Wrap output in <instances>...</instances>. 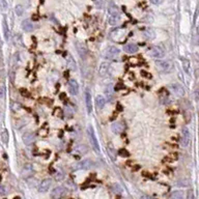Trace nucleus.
<instances>
[{
	"label": "nucleus",
	"instance_id": "obj_4",
	"mask_svg": "<svg viewBox=\"0 0 199 199\" xmlns=\"http://www.w3.org/2000/svg\"><path fill=\"white\" fill-rule=\"evenodd\" d=\"M147 54H148V56H150L151 58L161 59L165 56L166 53H165V50L162 48V47L157 46V47H153V48L147 52Z\"/></svg>",
	"mask_w": 199,
	"mask_h": 199
},
{
	"label": "nucleus",
	"instance_id": "obj_1",
	"mask_svg": "<svg viewBox=\"0 0 199 199\" xmlns=\"http://www.w3.org/2000/svg\"><path fill=\"white\" fill-rule=\"evenodd\" d=\"M87 135H88V138H89L90 144H91L92 148H93L94 151H96V153H100V146H98V139H96L93 128H92L91 125H89L87 127Z\"/></svg>",
	"mask_w": 199,
	"mask_h": 199
},
{
	"label": "nucleus",
	"instance_id": "obj_28",
	"mask_svg": "<svg viewBox=\"0 0 199 199\" xmlns=\"http://www.w3.org/2000/svg\"><path fill=\"white\" fill-rule=\"evenodd\" d=\"M118 155H121V157H129L130 153H128V151L126 150V149H121V150L118 151Z\"/></svg>",
	"mask_w": 199,
	"mask_h": 199
},
{
	"label": "nucleus",
	"instance_id": "obj_15",
	"mask_svg": "<svg viewBox=\"0 0 199 199\" xmlns=\"http://www.w3.org/2000/svg\"><path fill=\"white\" fill-rule=\"evenodd\" d=\"M123 50L128 54H134V53H136L138 51V46L136 44H134V43H129V44L123 46Z\"/></svg>",
	"mask_w": 199,
	"mask_h": 199
},
{
	"label": "nucleus",
	"instance_id": "obj_37",
	"mask_svg": "<svg viewBox=\"0 0 199 199\" xmlns=\"http://www.w3.org/2000/svg\"><path fill=\"white\" fill-rule=\"evenodd\" d=\"M130 62H131V63H137V59H136V58H131Z\"/></svg>",
	"mask_w": 199,
	"mask_h": 199
},
{
	"label": "nucleus",
	"instance_id": "obj_25",
	"mask_svg": "<svg viewBox=\"0 0 199 199\" xmlns=\"http://www.w3.org/2000/svg\"><path fill=\"white\" fill-rule=\"evenodd\" d=\"M76 150L78 151V153H80L82 155V153H87V146L86 145H79L78 147L76 148Z\"/></svg>",
	"mask_w": 199,
	"mask_h": 199
},
{
	"label": "nucleus",
	"instance_id": "obj_19",
	"mask_svg": "<svg viewBox=\"0 0 199 199\" xmlns=\"http://www.w3.org/2000/svg\"><path fill=\"white\" fill-rule=\"evenodd\" d=\"M96 107L100 108V109H103L104 106L106 104V98H104L103 96H98L96 98Z\"/></svg>",
	"mask_w": 199,
	"mask_h": 199
},
{
	"label": "nucleus",
	"instance_id": "obj_11",
	"mask_svg": "<svg viewBox=\"0 0 199 199\" xmlns=\"http://www.w3.org/2000/svg\"><path fill=\"white\" fill-rule=\"evenodd\" d=\"M68 90H70L71 93L74 94V96L78 94V92H79V84H78V82H77L76 80L72 79V80H70V81H68Z\"/></svg>",
	"mask_w": 199,
	"mask_h": 199
},
{
	"label": "nucleus",
	"instance_id": "obj_10",
	"mask_svg": "<svg viewBox=\"0 0 199 199\" xmlns=\"http://www.w3.org/2000/svg\"><path fill=\"white\" fill-rule=\"evenodd\" d=\"M51 185H52V180H51L50 178H46V180H44L42 183H41V185H39V192H41V193L47 192V191L50 189Z\"/></svg>",
	"mask_w": 199,
	"mask_h": 199
},
{
	"label": "nucleus",
	"instance_id": "obj_14",
	"mask_svg": "<svg viewBox=\"0 0 199 199\" xmlns=\"http://www.w3.org/2000/svg\"><path fill=\"white\" fill-rule=\"evenodd\" d=\"M111 130L114 134H121L123 132V130H125V126H123V123H118V121H116V123H112Z\"/></svg>",
	"mask_w": 199,
	"mask_h": 199
},
{
	"label": "nucleus",
	"instance_id": "obj_34",
	"mask_svg": "<svg viewBox=\"0 0 199 199\" xmlns=\"http://www.w3.org/2000/svg\"><path fill=\"white\" fill-rule=\"evenodd\" d=\"M163 1H164V0H150V2L153 3V4H155V5L161 4V3H162Z\"/></svg>",
	"mask_w": 199,
	"mask_h": 199
},
{
	"label": "nucleus",
	"instance_id": "obj_27",
	"mask_svg": "<svg viewBox=\"0 0 199 199\" xmlns=\"http://www.w3.org/2000/svg\"><path fill=\"white\" fill-rule=\"evenodd\" d=\"M112 189H113V191L115 193H121V191H123V189H121V187L119 186L118 184H114L113 186H112Z\"/></svg>",
	"mask_w": 199,
	"mask_h": 199
},
{
	"label": "nucleus",
	"instance_id": "obj_6",
	"mask_svg": "<svg viewBox=\"0 0 199 199\" xmlns=\"http://www.w3.org/2000/svg\"><path fill=\"white\" fill-rule=\"evenodd\" d=\"M191 140V133L188 128H183L182 130V139H180V145L183 147H187Z\"/></svg>",
	"mask_w": 199,
	"mask_h": 199
},
{
	"label": "nucleus",
	"instance_id": "obj_31",
	"mask_svg": "<svg viewBox=\"0 0 199 199\" xmlns=\"http://www.w3.org/2000/svg\"><path fill=\"white\" fill-rule=\"evenodd\" d=\"M66 116H68V117H72V116H73V111L71 110L70 107L66 108Z\"/></svg>",
	"mask_w": 199,
	"mask_h": 199
},
{
	"label": "nucleus",
	"instance_id": "obj_2",
	"mask_svg": "<svg viewBox=\"0 0 199 199\" xmlns=\"http://www.w3.org/2000/svg\"><path fill=\"white\" fill-rule=\"evenodd\" d=\"M155 66L159 71L163 73H168L172 70V62L170 60H163V59H158L155 60Z\"/></svg>",
	"mask_w": 199,
	"mask_h": 199
},
{
	"label": "nucleus",
	"instance_id": "obj_12",
	"mask_svg": "<svg viewBox=\"0 0 199 199\" xmlns=\"http://www.w3.org/2000/svg\"><path fill=\"white\" fill-rule=\"evenodd\" d=\"M109 68H110V64L108 63L107 61L102 62L101 66H100V68H98V75L101 77L107 76L108 72H109Z\"/></svg>",
	"mask_w": 199,
	"mask_h": 199
},
{
	"label": "nucleus",
	"instance_id": "obj_13",
	"mask_svg": "<svg viewBox=\"0 0 199 199\" xmlns=\"http://www.w3.org/2000/svg\"><path fill=\"white\" fill-rule=\"evenodd\" d=\"M22 139L25 145H30L31 143L34 141V135H33V133H31V132H26L25 134H23Z\"/></svg>",
	"mask_w": 199,
	"mask_h": 199
},
{
	"label": "nucleus",
	"instance_id": "obj_7",
	"mask_svg": "<svg viewBox=\"0 0 199 199\" xmlns=\"http://www.w3.org/2000/svg\"><path fill=\"white\" fill-rule=\"evenodd\" d=\"M93 166V162L89 159H84L83 161L79 162L78 164L75 165V169L76 170H86V169H89Z\"/></svg>",
	"mask_w": 199,
	"mask_h": 199
},
{
	"label": "nucleus",
	"instance_id": "obj_26",
	"mask_svg": "<svg viewBox=\"0 0 199 199\" xmlns=\"http://www.w3.org/2000/svg\"><path fill=\"white\" fill-rule=\"evenodd\" d=\"M23 11H24V9H23L22 5H17V6L15 7V13L17 16H22Z\"/></svg>",
	"mask_w": 199,
	"mask_h": 199
},
{
	"label": "nucleus",
	"instance_id": "obj_30",
	"mask_svg": "<svg viewBox=\"0 0 199 199\" xmlns=\"http://www.w3.org/2000/svg\"><path fill=\"white\" fill-rule=\"evenodd\" d=\"M11 108H13L14 111H17V110H19L21 108V105L19 103H13L11 104Z\"/></svg>",
	"mask_w": 199,
	"mask_h": 199
},
{
	"label": "nucleus",
	"instance_id": "obj_22",
	"mask_svg": "<svg viewBox=\"0 0 199 199\" xmlns=\"http://www.w3.org/2000/svg\"><path fill=\"white\" fill-rule=\"evenodd\" d=\"M144 36L146 37L147 39H149V41H151V39H153L155 37V30L151 28L149 29H146V30L144 31Z\"/></svg>",
	"mask_w": 199,
	"mask_h": 199
},
{
	"label": "nucleus",
	"instance_id": "obj_5",
	"mask_svg": "<svg viewBox=\"0 0 199 199\" xmlns=\"http://www.w3.org/2000/svg\"><path fill=\"white\" fill-rule=\"evenodd\" d=\"M168 88L173 94H175L176 96H185V88L180 85V83H171L168 85Z\"/></svg>",
	"mask_w": 199,
	"mask_h": 199
},
{
	"label": "nucleus",
	"instance_id": "obj_39",
	"mask_svg": "<svg viewBox=\"0 0 199 199\" xmlns=\"http://www.w3.org/2000/svg\"><path fill=\"white\" fill-rule=\"evenodd\" d=\"M196 32H197V34H199V21H198V25H197V28H196Z\"/></svg>",
	"mask_w": 199,
	"mask_h": 199
},
{
	"label": "nucleus",
	"instance_id": "obj_32",
	"mask_svg": "<svg viewBox=\"0 0 199 199\" xmlns=\"http://www.w3.org/2000/svg\"><path fill=\"white\" fill-rule=\"evenodd\" d=\"M3 28H4L5 39H7V37H9V35H7V33H9V30H7V25H6V22H5V21H3Z\"/></svg>",
	"mask_w": 199,
	"mask_h": 199
},
{
	"label": "nucleus",
	"instance_id": "obj_21",
	"mask_svg": "<svg viewBox=\"0 0 199 199\" xmlns=\"http://www.w3.org/2000/svg\"><path fill=\"white\" fill-rule=\"evenodd\" d=\"M184 198H185L184 191H175L170 196V199H184Z\"/></svg>",
	"mask_w": 199,
	"mask_h": 199
},
{
	"label": "nucleus",
	"instance_id": "obj_29",
	"mask_svg": "<svg viewBox=\"0 0 199 199\" xmlns=\"http://www.w3.org/2000/svg\"><path fill=\"white\" fill-rule=\"evenodd\" d=\"M0 5H1V7H2L3 11H6L7 9V3L5 0H0Z\"/></svg>",
	"mask_w": 199,
	"mask_h": 199
},
{
	"label": "nucleus",
	"instance_id": "obj_9",
	"mask_svg": "<svg viewBox=\"0 0 199 199\" xmlns=\"http://www.w3.org/2000/svg\"><path fill=\"white\" fill-rule=\"evenodd\" d=\"M84 98H85V105H86V110H87V113L90 114L92 111V102H91V93L88 89L85 90V93H84Z\"/></svg>",
	"mask_w": 199,
	"mask_h": 199
},
{
	"label": "nucleus",
	"instance_id": "obj_18",
	"mask_svg": "<svg viewBox=\"0 0 199 199\" xmlns=\"http://www.w3.org/2000/svg\"><path fill=\"white\" fill-rule=\"evenodd\" d=\"M108 13H109L110 16H118V15H121V11H119L118 7L116 6L115 4H113V3H111V4H110V6L108 7Z\"/></svg>",
	"mask_w": 199,
	"mask_h": 199
},
{
	"label": "nucleus",
	"instance_id": "obj_38",
	"mask_svg": "<svg viewBox=\"0 0 199 199\" xmlns=\"http://www.w3.org/2000/svg\"><path fill=\"white\" fill-rule=\"evenodd\" d=\"M4 190H5V189L3 188V187H0V193H1V194H4V193H5Z\"/></svg>",
	"mask_w": 199,
	"mask_h": 199
},
{
	"label": "nucleus",
	"instance_id": "obj_24",
	"mask_svg": "<svg viewBox=\"0 0 199 199\" xmlns=\"http://www.w3.org/2000/svg\"><path fill=\"white\" fill-rule=\"evenodd\" d=\"M68 66L71 70H74V71L76 70V62L74 61V59H73L71 56L68 58Z\"/></svg>",
	"mask_w": 199,
	"mask_h": 199
},
{
	"label": "nucleus",
	"instance_id": "obj_17",
	"mask_svg": "<svg viewBox=\"0 0 199 199\" xmlns=\"http://www.w3.org/2000/svg\"><path fill=\"white\" fill-rule=\"evenodd\" d=\"M119 22H121V15L110 16L109 19H108V23H109L111 26H116Z\"/></svg>",
	"mask_w": 199,
	"mask_h": 199
},
{
	"label": "nucleus",
	"instance_id": "obj_3",
	"mask_svg": "<svg viewBox=\"0 0 199 199\" xmlns=\"http://www.w3.org/2000/svg\"><path fill=\"white\" fill-rule=\"evenodd\" d=\"M66 193H68L66 188H64V187H62V186H59V187L54 188L52 191H51L50 197H51V199H61L66 196Z\"/></svg>",
	"mask_w": 199,
	"mask_h": 199
},
{
	"label": "nucleus",
	"instance_id": "obj_8",
	"mask_svg": "<svg viewBox=\"0 0 199 199\" xmlns=\"http://www.w3.org/2000/svg\"><path fill=\"white\" fill-rule=\"evenodd\" d=\"M121 54V50L115 46H110L108 47L107 52H106V57L108 59H115L117 58Z\"/></svg>",
	"mask_w": 199,
	"mask_h": 199
},
{
	"label": "nucleus",
	"instance_id": "obj_36",
	"mask_svg": "<svg viewBox=\"0 0 199 199\" xmlns=\"http://www.w3.org/2000/svg\"><path fill=\"white\" fill-rule=\"evenodd\" d=\"M140 199H151V197L147 196V195H142V196L140 197Z\"/></svg>",
	"mask_w": 199,
	"mask_h": 199
},
{
	"label": "nucleus",
	"instance_id": "obj_23",
	"mask_svg": "<svg viewBox=\"0 0 199 199\" xmlns=\"http://www.w3.org/2000/svg\"><path fill=\"white\" fill-rule=\"evenodd\" d=\"M9 136L7 131H3L2 133H1V140H2V142L4 143V144H6V143L9 142Z\"/></svg>",
	"mask_w": 199,
	"mask_h": 199
},
{
	"label": "nucleus",
	"instance_id": "obj_20",
	"mask_svg": "<svg viewBox=\"0 0 199 199\" xmlns=\"http://www.w3.org/2000/svg\"><path fill=\"white\" fill-rule=\"evenodd\" d=\"M182 64H183V68L187 74H190V68H191V62L189 59L187 58H182Z\"/></svg>",
	"mask_w": 199,
	"mask_h": 199
},
{
	"label": "nucleus",
	"instance_id": "obj_16",
	"mask_svg": "<svg viewBox=\"0 0 199 199\" xmlns=\"http://www.w3.org/2000/svg\"><path fill=\"white\" fill-rule=\"evenodd\" d=\"M22 28L23 30L27 31V32H30L33 30V24L31 23L30 20H24L22 22Z\"/></svg>",
	"mask_w": 199,
	"mask_h": 199
},
{
	"label": "nucleus",
	"instance_id": "obj_33",
	"mask_svg": "<svg viewBox=\"0 0 199 199\" xmlns=\"http://www.w3.org/2000/svg\"><path fill=\"white\" fill-rule=\"evenodd\" d=\"M187 199H195V196H194V192H193L192 190L189 191L188 193V196H187Z\"/></svg>",
	"mask_w": 199,
	"mask_h": 199
},
{
	"label": "nucleus",
	"instance_id": "obj_35",
	"mask_svg": "<svg viewBox=\"0 0 199 199\" xmlns=\"http://www.w3.org/2000/svg\"><path fill=\"white\" fill-rule=\"evenodd\" d=\"M3 96H4V89H3V88H0V98H3Z\"/></svg>",
	"mask_w": 199,
	"mask_h": 199
}]
</instances>
